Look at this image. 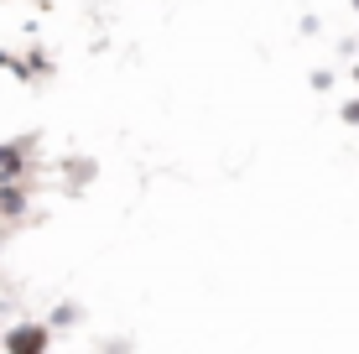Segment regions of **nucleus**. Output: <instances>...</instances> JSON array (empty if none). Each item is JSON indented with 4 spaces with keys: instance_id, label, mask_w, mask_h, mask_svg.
Masks as SVG:
<instances>
[{
    "instance_id": "obj_1",
    "label": "nucleus",
    "mask_w": 359,
    "mask_h": 354,
    "mask_svg": "<svg viewBox=\"0 0 359 354\" xmlns=\"http://www.w3.org/2000/svg\"><path fill=\"white\" fill-rule=\"evenodd\" d=\"M11 354H47V328H16V334L6 339Z\"/></svg>"
},
{
    "instance_id": "obj_3",
    "label": "nucleus",
    "mask_w": 359,
    "mask_h": 354,
    "mask_svg": "<svg viewBox=\"0 0 359 354\" xmlns=\"http://www.w3.org/2000/svg\"><path fill=\"white\" fill-rule=\"evenodd\" d=\"M0 214H21V193L16 188H0Z\"/></svg>"
},
{
    "instance_id": "obj_2",
    "label": "nucleus",
    "mask_w": 359,
    "mask_h": 354,
    "mask_svg": "<svg viewBox=\"0 0 359 354\" xmlns=\"http://www.w3.org/2000/svg\"><path fill=\"white\" fill-rule=\"evenodd\" d=\"M21 177V151L16 146H0V182H16Z\"/></svg>"
}]
</instances>
